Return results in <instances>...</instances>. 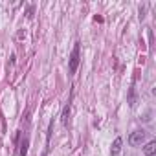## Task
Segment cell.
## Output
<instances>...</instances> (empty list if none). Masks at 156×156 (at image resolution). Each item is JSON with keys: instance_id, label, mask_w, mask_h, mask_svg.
I'll return each instance as SVG.
<instances>
[{"instance_id": "6da1fadb", "label": "cell", "mask_w": 156, "mask_h": 156, "mask_svg": "<svg viewBox=\"0 0 156 156\" xmlns=\"http://www.w3.org/2000/svg\"><path fill=\"white\" fill-rule=\"evenodd\" d=\"M79 62H81V44L75 42L73 44V50L70 53V59H68V72L70 73H75L77 68H79Z\"/></svg>"}, {"instance_id": "7a4b0ae2", "label": "cell", "mask_w": 156, "mask_h": 156, "mask_svg": "<svg viewBox=\"0 0 156 156\" xmlns=\"http://www.w3.org/2000/svg\"><path fill=\"white\" fill-rule=\"evenodd\" d=\"M145 138H147V132H145V130H134V132L129 136V143H130L132 147H138V145H141V143L145 141Z\"/></svg>"}, {"instance_id": "3957f363", "label": "cell", "mask_w": 156, "mask_h": 156, "mask_svg": "<svg viewBox=\"0 0 156 156\" xmlns=\"http://www.w3.org/2000/svg\"><path fill=\"white\" fill-rule=\"evenodd\" d=\"M121 143H123L121 138H116V140H114L112 149H110V156H119V154H121Z\"/></svg>"}, {"instance_id": "277c9868", "label": "cell", "mask_w": 156, "mask_h": 156, "mask_svg": "<svg viewBox=\"0 0 156 156\" xmlns=\"http://www.w3.org/2000/svg\"><path fill=\"white\" fill-rule=\"evenodd\" d=\"M68 116H70V101L64 105L62 114H61V123H62V125H68Z\"/></svg>"}, {"instance_id": "5b68a950", "label": "cell", "mask_w": 156, "mask_h": 156, "mask_svg": "<svg viewBox=\"0 0 156 156\" xmlns=\"http://www.w3.org/2000/svg\"><path fill=\"white\" fill-rule=\"evenodd\" d=\"M143 152H145L147 156H152V154L156 152V141H154V140H152V141H149V143L143 147Z\"/></svg>"}, {"instance_id": "8992f818", "label": "cell", "mask_w": 156, "mask_h": 156, "mask_svg": "<svg viewBox=\"0 0 156 156\" xmlns=\"http://www.w3.org/2000/svg\"><path fill=\"white\" fill-rule=\"evenodd\" d=\"M28 147H30V138H24V141L20 143V154L19 156H26L28 154Z\"/></svg>"}, {"instance_id": "52a82bcc", "label": "cell", "mask_w": 156, "mask_h": 156, "mask_svg": "<svg viewBox=\"0 0 156 156\" xmlns=\"http://www.w3.org/2000/svg\"><path fill=\"white\" fill-rule=\"evenodd\" d=\"M129 105H130V107H136V94H134V88H130V94H129Z\"/></svg>"}, {"instance_id": "ba28073f", "label": "cell", "mask_w": 156, "mask_h": 156, "mask_svg": "<svg viewBox=\"0 0 156 156\" xmlns=\"http://www.w3.org/2000/svg\"><path fill=\"white\" fill-rule=\"evenodd\" d=\"M42 156H46V151H44V154H42Z\"/></svg>"}]
</instances>
